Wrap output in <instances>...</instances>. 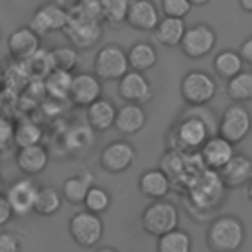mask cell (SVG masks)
<instances>
[{"mask_svg": "<svg viewBox=\"0 0 252 252\" xmlns=\"http://www.w3.org/2000/svg\"><path fill=\"white\" fill-rule=\"evenodd\" d=\"M100 0H77L69 8V22L63 30L67 39L77 49H91L102 37Z\"/></svg>", "mask_w": 252, "mask_h": 252, "instance_id": "1", "label": "cell"}, {"mask_svg": "<svg viewBox=\"0 0 252 252\" xmlns=\"http://www.w3.org/2000/svg\"><path fill=\"white\" fill-rule=\"evenodd\" d=\"M205 238L211 252H238L246 242V226L234 215H220L211 220Z\"/></svg>", "mask_w": 252, "mask_h": 252, "instance_id": "2", "label": "cell"}, {"mask_svg": "<svg viewBox=\"0 0 252 252\" xmlns=\"http://www.w3.org/2000/svg\"><path fill=\"white\" fill-rule=\"evenodd\" d=\"M171 134L175 140V146L171 150H179V152H199L203 148V144L211 136H215L211 126L191 108H187V112L181 114L179 122L173 126Z\"/></svg>", "mask_w": 252, "mask_h": 252, "instance_id": "3", "label": "cell"}, {"mask_svg": "<svg viewBox=\"0 0 252 252\" xmlns=\"http://www.w3.org/2000/svg\"><path fill=\"white\" fill-rule=\"evenodd\" d=\"M140 226L150 236H163L169 230H175L179 226V209L167 199L152 201L144 207L140 215Z\"/></svg>", "mask_w": 252, "mask_h": 252, "instance_id": "4", "label": "cell"}, {"mask_svg": "<svg viewBox=\"0 0 252 252\" xmlns=\"http://www.w3.org/2000/svg\"><path fill=\"white\" fill-rule=\"evenodd\" d=\"M130 71L128 51L120 43H106L102 45L93 59V73L104 81H120Z\"/></svg>", "mask_w": 252, "mask_h": 252, "instance_id": "5", "label": "cell"}, {"mask_svg": "<svg viewBox=\"0 0 252 252\" xmlns=\"http://www.w3.org/2000/svg\"><path fill=\"white\" fill-rule=\"evenodd\" d=\"M67 230L71 240L81 246V248H94L102 234H104V222L100 215L89 211V209H79L69 217Z\"/></svg>", "mask_w": 252, "mask_h": 252, "instance_id": "6", "label": "cell"}, {"mask_svg": "<svg viewBox=\"0 0 252 252\" xmlns=\"http://www.w3.org/2000/svg\"><path fill=\"white\" fill-rule=\"evenodd\" d=\"M217 79H213L211 73L193 69L187 71L179 83L181 98L187 106H205L209 104L217 94Z\"/></svg>", "mask_w": 252, "mask_h": 252, "instance_id": "7", "label": "cell"}, {"mask_svg": "<svg viewBox=\"0 0 252 252\" xmlns=\"http://www.w3.org/2000/svg\"><path fill=\"white\" fill-rule=\"evenodd\" d=\"M250 132H252V116L248 108L242 102L228 104L219 118V134L236 146Z\"/></svg>", "mask_w": 252, "mask_h": 252, "instance_id": "8", "label": "cell"}, {"mask_svg": "<svg viewBox=\"0 0 252 252\" xmlns=\"http://www.w3.org/2000/svg\"><path fill=\"white\" fill-rule=\"evenodd\" d=\"M224 191H226V185L222 177L219 175V171H213V169H203L201 173H197V177L191 183V199L195 207H201V209L217 207Z\"/></svg>", "mask_w": 252, "mask_h": 252, "instance_id": "9", "label": "cell"}, {"mask_svg": "<svg viewBox=\"0 0 252 252\" xmlns=\"http://www.w3.org/2000/svg\"><path fill=\"white\" fill-rule=\"evenodd\" d=\"M136 161V148L128 140H112L98 152V165L110 175L124 173Z\"/></svg>", "mask_w": 252, "mask_h": 252, "instance_id": "10", "label": "cell"}, {"mask_svg": "<svg viewBox=\"0 0 252 252\" xmlns=\"http://www.w3.org/2000/svg\"><path fill=\"white\" fill-rule=\"evenodd\" d=\"M69 22V8H65L59 2H43L35 8V12L30 18V28L37 32L39 35H47L53 32H63Z\"/></svg>", "mask_w": 252, "mask_h": 252, "instance_id": "11", "label": "cell"}, {"mask_svg": "<svg viewBox=\"0 0 252 252\" xmlns=\"http://www.w3.org/2000/svg\"><path fill=\"white\" fill-rule=\"evenodd\" d=\"M215 45H217V32L209 24H195L187 28L179 47L185 57L203 59L215 49Z\"/></svg>", "mask_w": 252, "mask_h": 252, "instance_id": "12", "label": "cell"}, {"mask_svg": "<svg viewBox=\"0 0 252 252\" xmlns=\"http://www.w3.org/2000/svg\"><path fill=\"white\" fill-rule=\"evenodd\" d=\"M37 191H39V185L35 183V179L30 175H24V177L12 181L6 187L4 195L8 197L16 217H28L30 213H33Z\"/></svg>", "mask_w": 252, "mask_h": 252, "instance_id": "13", "label": "cell"}, {"mask_svg": "<svg viewBox=\"0 0 252 252\" xmlns=\"http://www.w3.org/2000/svg\"><path fill=\"white\" fill-rule=\"evenodd\" d=\"M102 96V81L91 71H79L73 75L69 100L77 108H87Z\"/></svg>", "mask_w": 252, "mask_h": 252, "instance_id": "14", "label": "cell"}, {"mask_svg": "<svg viewBox=\"0 0 252 252\" xmlns=\"http://www.w3.org/2000/svg\"><path fill=\"white\" fill-rule=\"evenodd\" d=\"M118 94L124 102H134V104H148L154 98V87L146 73L130 69L120 81H118Z\"/></svg>", "mask_w": 252, "mask_h": 252, "instance_id": "15", "label": "cell"}, {"mask_svg": "<svg viewBox=\"0 0 252 252\" xmlns=\"http://www.w3.org/2000/svg\"><path fill=\"white\" fill-rule=\"evenodd\" d=\"M236 150H234V144L228 142L226 138H222L220 134H215L211 136L203 148L199 150V156H201V161L207 169H213V171H220L232 158H234Z\"/></svg>", "mask_w": 252, "mask_h": 252, "instance_id": "16", "label": "cell"}, {"mask_svg": "<svg viewBox=\"0 0 252 252\" xmlns=\"http://www.w3.org/2000/svg\"><path fill=\"white\" fill-rule=\"evenodd\" d=\"M8 53L14 61H26L41 49V35L30 26H20L8 35Z\"/></svg>", "mask_w": 252, "mask_h": 252, "instance_id": "17", "label": "cell"}, {"mask_svg": "<svg viewBox=\"0 0 252 252\" xmlns=\"http://www.w3.org/2000/svg\"><path fill=\"white\" fill-rule=\"evenodd\" d=\"M16 167L30 177L39 175L41 171H45V167L49 165V152L43 144H33V146H26V148H18L16 156H14Z\"/></svg>", "mask_w": 252, "mask_h": 252, "instance_id": "18", "label": "cell"}, {"mask_svg": "<svg viewBox=\"0 0 252 252\" xmlns=\"http://www.w3.org/2000/svg\"><path fill=\"white\" fill-rule=\"evenodd\" d=\"M138 191L150 201L165 199L171 191V177L161 167H150L138 177Z\"/></svg>", "mask_w": 252, "mask_h": 252, "instance_id": "19", "label": "cell"}, {"mask_svg": "<svg viewBox=\"0 0 252 252\" xmlns=\"http://www.w3.org/2000/svg\"><path fill=\"white\" fill-rule=\"evenodd\" d=\"M159 10L154 0H132L126 24L138 32H154L159 24Z\"/></svg>", "mask_w": 252, "mask_h": 252, "instance_id": "20", "label": "cell"}, {"mask_svg": "<svg viewBox=\"0 0 252 252\" xmlns=\"http://www.w3.org/2000/svg\"><path fill=\"white\" fill-rule=\"evenodd\" d=\"M87 114V122L94 132H106L110 128H114L116 122V114H118V106L110 100L100 96L98 100H94L91 106L85 108Z\"/></svg>", "mask_w": 252, "mask_h": 252, "instance_id": "21", "label": "cell"}, {"mask_svg": "<svg viewBox=\"0 0 252 252\" xmlns=\"http://www.w3.org/2000/svg\"><path fill=\"white\" fill-rule=\"evenodd\" d=\"M146 122H148V114H146V110H144L142 104L124 102L118 108L114 128L122 136H134V134H138L146 126Z\"/></svg>", "mask_w": 252, "mask_h": 252, "instance_id": "22", "label": "cell"}, {"mask_svg": "<svg viewBox=\"0 0 252 252\" xmlns=\"http://www.w3.org/2000/svg\"><path fill=\"white\" fill-rule=\"evenodd\" d=\"M187 32L185 20L183 18H171V16H163L158 24V28L152 32V37L158 45L161 47H177L183 41V35Z\"/></svg>", "mask_w": 252, "mask_h": 252, "instance_id": "23", "label": "cell"}, {"mask_svg": "<svg viewBox=\"0 0 252 252\" xmlns=\"http://www.w3.org/2000/svg\"><path fill=\"white\" fill-rule=\"evenodd\" d=\"M219 175L228 189L248 185V181L252 179V159L244 154H234V158L219 171Z\"/></svg>", "mask_w": 252, "mask_h": 252, "instance_id": "24", "label": "cell"}, {"mask_svg": "<svg viewBox=\"0 0 252 252\" xmlns=\"http://www.w3.org/2000/svg\"><path fill=\"white\" fill-rule=\"evenodd\" d=\"M93 185H94V175L89 173L87 169H83L81 173L67 177L59 189H61L63 199L67 203H71V205H83L85 203V197H87V193H89V189Z\"/></svg>", "mask_w": 252, "mask_h": 252, "instance_id": "25", "label": "cell"}, {"mask_svg": "<svg viewBox=\"0 0 252 252\" xmlns=\"http://www.w3.org/2000/svg\"><path fill=\"white\" fill-rule=\"evenodd\" d=\"M244 59L240 55V51H234V49H222L215 55L213 59V69H215V75L219 79H224V81H230L234 79L238 73L244 71Z\"/></svg>", "mask_w": 252, "mask_h": 252, "instance_id": "26", "label": "cell"}, {"mask_svg": "<svg viewBox=\"0 0 252 252\" xmlns=\"http://www.w3.org/2000/svg\"><path fill=\"white\" fill-rule=\"evenodd\" d=\"M128 61H130V69L146 73L156 67L158 51L150 41H136L128 49Z\"/></svg>", "mask_w": 252, "mask_h": 252, "instance_id": "27", "label": "cell"}, {"mask_svg": "<svg viewBox=\"0 0 252 252\" xmlns=\"http://www.w3.org/2000/svg\"><path fill=\"white\" fill-rule=\"evenodd\" d=\"M63 193L61 189L53 187V185H39L37 197H35V205H33V213L39 217H53L61 205H63Z\"/></svg>", "mask_w": 252, "mask_h": 252, "instance_id": "28", "label": "cell"}, {"mask_svg": "<svg viewBox=\"0 0 252 252\" xmlns=\"http://www.w3.org/2000/svg\"><path fill=\"white\" fill-rule=\"evenodd\" d=\"M191 250H193V238L187 230L179 226L156 240V252H191Z\"/></svg>", "mask_w": 252, "mask_h": 252, "instance_id": "29", "label": "cell"}, {"mask_svg": "<svg viewBox=\"0 0 252 252\" xmlns=\"http://www.w3.org/2000/svg\"><path fill=\"white\" fill-rule=\"evenodd\" d=\"M41 140H43V130L32 118H22L18 124H14V144H16V148L41 144Z\"/></svg>", "mask_w": 252, "mask_h": 252, "instance_id": "30", "label": "cell"}, {"mask_svg": "<svg viewBox=\"0 0 252 252\" xmlns=\"http://www.w3.org/2000/svg\"><path fill=\"white\" fill-rule=\"evenodd\" d=\"M226 94L232 102H250L252 100V71H242L234 79L226 81Z\"/></svg>", "mask_w": 252, "mask_h": 252, "instance_id": "31", "label": "cell"}, {"mask_svg": "<svg viewBox=\"0 0 252 252\" xmlns=\"http://www.w3.org/2000/svg\"><path fill=\"white\" fill-rule=\"evenodd\" d=\"M73 85V73L69 71H59L53 69L47 77H45V89L53 98H69V91Z\"/></svg>", "mask_w": 252, "mask_h": 252, "instance_id": "32", "label": "cell"}, {"mask_svg": "<svg viewBox=\"0 0 252 252\" xmlns=\"http://www.w3.org/2000/svg\"><path fill=\"white\" fill-rule=\"evenodd\" d=\"M132 0H100V12L102 20L110 26H120L126 24V16L130 10Z\"/></svg>", "mask_w": 252, "mask_h": 252, "instance_id": "33", "label": "cell"}, {"mask_svg": "<svg viewBox=\"0 0 252 252\" xmlns=\"http://www.w3.org/2000/svg\"><path fill=\"white\" fill-rule=\"evenodd\" d=\"M79 49L73 47V45H59L55 49H51V63H53V69H59V71H69L73 73L79 65Z\"/></svg>", "mask_w": 252, "mask_h": 252, "instance_id": "34", "label": "cell"}, {"mask_svg": "<svg viewBox=\"0 0 252 252\" xmlns=\"http://www.w3.org/2000/svg\"><path fill=\"white\" fill-rule=\"evenodd\" d=\"M83 207L93 211V213H96V215H102L112 207V195L108 193V189H104L100 185H93L89 189L87 197H85Z\"/></svg>", "mask_w": 252, "mask_h": 252, "instance_id": "35", "label": "cell"}, {"mask_svg": "<svg viewBox=\"0 0 252 252\" xmlns=\"http://www.w3.org/2000/svg\"><path fill=\"white\" fill-rule=\"evenodd\" d=\"M159 8H161L163 16H171V18H185V16L191 12L193 4H191L189 0H161Z\"/></svg>", "mask_w": 252, "mask_h": 252, "instance_id": "36", "label": "cell"}, {"mask_svg": "<svg viewBox=\"0 0 252 252\" xmlns=\"http://www.w3.org/2000/svg\"><path fill=\"white\" fill-rule=\"evenodd\" d=\"M14 144V124L8 118H0V154L8 152Z\"/></svg>", "mask_w": 252, "mask_h": 252, "instance_id": "37", "label": "cell"}, {"mask_svg": "<svg viewBox=\"0 0 252 252\" xmlns=\"http://www.w3.org/2000/svg\"><path fill=\"white\" fill-rule=\"evenodd\" d=\"M0 252H22V240L16 232L2 230L0 232Z\"/></svg>", "mask_w": 252, "mask_h": 252, "instance_id": "38", "label": "cell"}, {"mask_svg": "<svg viewBox=\"0 0 252 252\" xmlns=\"http://www.w3.org/2000/svg\"><path fill=\"white\" fill-rule=\"evenodd\" d=\"M14 217H16V215H14V211H12V205H10L8 197L2 193V195H0V228H4Z\"/></svg>", "mask_w": 252, "mask_h": 252, "instance_id": "39", "label": "cell"}, {"mask_svg": "<svg viewBox=\"0 0 252 252\" xmlns=\"http://www.w3.org/2000/svg\"><path fill=\"white\" fill-rule=\"evenodd\" d=\"M238 51H240V55H242L244 63L252 67V35H250V37H246V39L240 43V49H238Z\"/></svg>", "mask_w": 252, "mask_h": 252, "instance_id": "40", "label": "cell"}, {"mask_svg": "<svg viewBox=\"0 0 252 252\" xmlns=\"http://www.w3.org/2000/svg\"><path fill=\"white\" fill-rule=\"evenodd\" d=\"M238 4H240V8H242L244 12H250V14H252V0H240Z\"/></svg>", "mask_w": 252, "mask_h": 252, "instance_id": "41", "label": "cell"}, {"mask_svg": "<svg viewBox=\"0 0 252 252\" xmlns=\"http://www.w3.org/2000/svg\"><path fill=\"white\" fill-rule=\"evenodd\" d=\"M94 252H118L114 246H100V248H96Z\"/></svg>", "mask_w": 252, "mask_h": 252, "instance_id": "42", "label": "cell"}, {"mask_svg": "<svg viewBox=\"0 0 252 252\" xmlns=\"http://www.w3.org/2000/svg\"><path fill=\"white\" fill-rule=\"evenodd\" d=\"M193 6H205V4H209L211 0H189Z\"/></svg>", "mask_w": 252, "mask_h": 252, "instance_id": "43", "label": "cell"}, {"mask_svg": "<svg viewBox=\"0 0 252 252\" xmlns=\"http://www.w3.org/2000/svg\"><path fill=\"white\" fill-rule=\"evenodd\" d=\"M6 191V183H4V175H2V169H0V195Z\"/></svg>", "mask_w": 252, "mask_h": 252, "instance_id": "44", "label": "cell"}, {"mask_svg": "<svg viewBox=\"0 0 252 252\" xmlns=\"http://www.w3.org/2000/svg\"><path fill=\"white\" fill-rule=\"evenodd\" d=\"M246 195H248V199L252 201V179H250L248 185H246Z\"/></svg>", "mask_w": 252, "mask_h": 252, "instance_id": "45", "label": "cell"}, {"mask_svg": "<svg viewBox=\"0 0 252 252\" xmlns=\"http://www.w3.org/2000/svg\"><path fill=\"white\" fill-rule=\"evenodd\" d=\"M0 41H2V28H0Z\"/></svg>", "mask_w": 252, "mask_h": 252, "instance_id": "46", "label": "cell"}]
</instances>
